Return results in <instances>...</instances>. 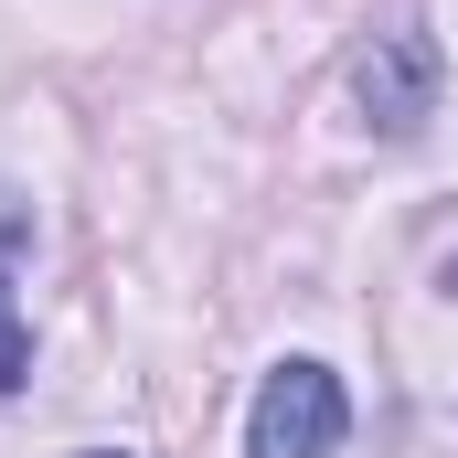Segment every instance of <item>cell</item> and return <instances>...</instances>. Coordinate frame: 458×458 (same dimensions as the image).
<instances>
[{
    "label": "cell",
    "instance_id": "obj_1",
    "mask_svg": "<svg viewBox=\"0 0 458 458\" xmlns=\"http://www.w3.org/2000/svg\"><path fill=\"white\" fill-rule=\"evenodd\" d=\"M342 384H331V362H277L267 384H256V405H245V458H331L342 448Z\"/></svg>",
    "mask_w": 458,
    "mask_h": 458
},
{
    "label": "cell",
    "instance_id": "obj_2",
    "mask_svg": "<svg viewBox=\"0 0 458 458\" xmlns=\"http://www.w3.org/2000/svg\"><path fill=\"white\" fill-rule=\"evenodd\" d=\"M362 117L384 128V139H416L427 117H437V43L427 32H373V54H362Z\"/></svg>",
    "mask_w": 458,
    "mask_h": 458
},
{
    "label": "cell",
    "instance_id": "obj_3",
    "mask_svg": "<svg viewBox=\"0 0 458 458\" xmlns=\"http://www.w3.org/2000/svg\"><path fill=\"white\" fill-rule=\"evenodd\" d=\"M21 373H32V331H21V310H11V277H0V394H21Z\"/></svg>",
    "mask_w": 458,
    "mask_h": 458
},
{
    "label": "cell",
    "instance_id": "obj_4",
    "mask_svg": "<svg viewBox=\"0 0 458 458\" xmlns=\"http://www.w3.org/2000/svg\"><path fill=\"white\" fill-rule=\"evenodd\" d=\"M86 458H128V448H86Z\"/></svg>",
    "mask_w": 458,
    "mask_h": 458
},
{
    "label": "cell",
    "instance_id": "obj_5",
    "mask_svg": "<svg viewBox=\"0 0 458 458\" xmlns=\"http://www.w3.org/2000/svg\"><path fill=\"white\" fill-rule=\"evenodd\" d=\"M448 288H458V256H448Z\"/></svg>",
    "mask_w": 458,
    "mask_h": 458
}]
</instances>
